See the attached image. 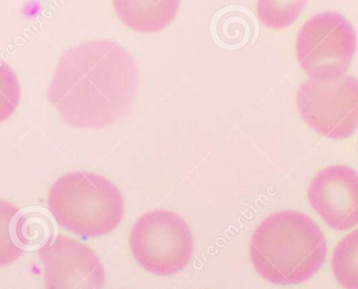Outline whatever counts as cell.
<instances>
[{
    "instance_id": "8992f818",
    "label": "cell",
    "mask_w": 358,
    "mask_h": 289,
    "mask_svg": "<svg viewBox=\"0 0 358 289\" xmlns=\"http://www.w3.org/2000/svg\"><path fill=\"white\" fill-rule=\"evenodd\" d=\"M299 114L313 131L330 139H347L358 127V79L349 75L301 83Z\"/></svg>"
},
{
    "instance_id": "30bf717a",
    "label": "cell",
    "mask_w": 358,
    "mask_h": 289,
    "mask_svg": "<svg viewBox=\"0 0 358 289\" xmlns=\"http://www.w3.org/2000/svg\"><path fill=\"white\" fill-rule=\"evenodd\" d=\"M332 270L345 289H358V228L339 241L332 257Z\"/></svg>"
},
{
    "instance_id": "9c48e42d",
    "label": "cell",
    "mask_w": 358,
    "mask_h": 289,
    "mask_svg": "<svg viewBox=\"0 0 358 289\" xmlns=\"http://www.w3.org/2000/svg\"><path fill=\"white\" fill-rule=\"evenodd\" d=\"M181 0H113L119 20L131 30L157 33L175 20Z\"/></svg>"
},
{
    "instance_id": "ba28073f",
    "label": "cell",
    "mask_w": 358,
    "mask_h": 289,
    "mask_svg": "<svg viewBox=\"0 0 358 289\" xmlns=\"http://www.w3.org/2000/svg\"><path fill=\"white\" fill-rule=\"evenodd\" d=\"M308 199L315 213L335 230L358 224V174L345 165L320 171L310 183Z\"/></svg>"
},
{
    "instance_id": "7a4b0ae2",
    "label": "cell",
    "mask_w": 358,
    "mask_h": 289,
    "mask_svg": "<svg viewBox=\"0 0 358 289\" xmlns=\"http://www.w3.org/2000/svg\"><path fill=\"white\" fill-rule=\"evenodd\" d=\"M326 255L324 232L301 211L269 216L251 237L253 267L272 284H299L309 280L322 267Z\"/></svg>"
},
{
    "instance_id": "3957f363",
    "label": "cell",
    "mask_w": 358,
    "mask_h": 289,
    "mask_svg": "<svg viewBox=\"0 0 358 289\" xmlns=\"http://www.w3.org/2000/svg\"><path fill=\"white\" fill-rule=\"evenodd\" d=\"M48 204L59 225L87 238L104 236L118 227L124 209L120 190L89 171L59 178L50 190Z\"/></svg>"
},
{
    "instance_id": "8fae6325",
    "label": "cell",
    "mask_w": 358,
    "mask_h": 289,
    "mask_svg": "<svg viewBox=\"0 0 358 289\" xmlns=\"http://www.w3.org/2000/svg\"><path fill=\"white\" fill-rule=\"evenodd\" d=\"M308 0H259L257 14L268 28L280 30L294 24Z\"/></svg>"
},
{
    "instance_id": "5b68a950",
    "label": "cell",
    "mask_w": 358,
    "mask_h": 289,
    "mask_svg": "<svg viewBox=\"0 0 358 289\" xmlns=\"http://www.w3.org/2000/svg\"><path fill=\"white\" fill-rule=\"evenodd\" d=\"M355 31L341 14L324 12L310 18L297 35L296 56L312 79L343 76L356 51Z\"/></svg>"
},
{
    "instance_id": "6da1fadb",
    "label": "cell",
    "mask_w": 358,
    "mask_h": 289,
    "mask_svg": "<svg viewBox=\"0 0 358 289\" xmlns=\"http://www.w3.org/2000/svg\"><path fill=\"white\" fill-rule=\"evenodd\" d=\"M138 85L137 64L122 45L87 41L64 52L48 99L66 125L104 129L131 112Z\"/></svg>"
},
{
    "instance_id": "52a82bcc",
    "label": "cell",
    "mask_w": 358,
    "mask_h": 289,
    "mask_svg": "<svg viewBox=\"0 0 358 289\" xmlns=\"http://www.w3.org/2000/svg\"><path fill=\"white\" fill-rule=\"evenodd\" d=\"M39 255L45 265V289L103 288V265L85 243L58 236L49 241Z\"/></svg>"
},
{
    "instance_id": "277c9868",
    "label": "cell",
    "mask_w": 358,
    "mask_h": 289,
    "mask_svg": "<svg viewBox=\"0 0 358 289\" xmlns=\"http://www.w3.org/2000/svg\"><path fill=\"white\" fill-rule=\"evenodd\" d=\"M131 248L144 269L157 276H171L189 264L194 240L189 226L179 215L158 209L136 222Z\"/></svg>"
}]
</instances>
